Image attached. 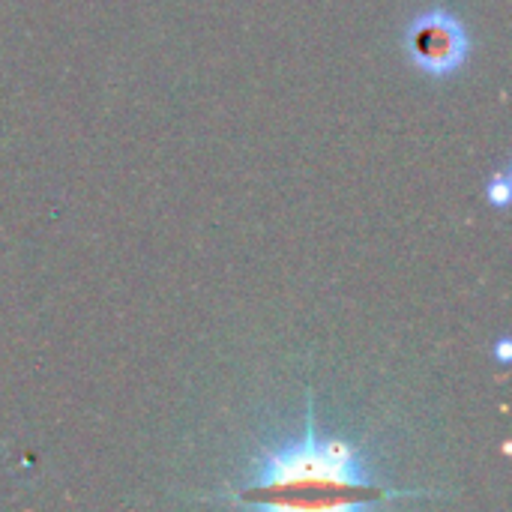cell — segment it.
Wrapping results in <instances>:
<instances>
[{
	"label": "cell",
	"instance_id": "1",
	"mask_svg": "<svg viewBox=\"0 0 512 512\" xmlns=\"http://www.w3.org/2000/svg\"><path fill=\"white\" fill-rule=\"evenodd\" d=\"M339 492H366L378 495L363 450L342 438H321L312 396H309V417H306V435L300 441H291L279 450H264L252 480L246 483L243 501H255L264 507H354L351 498H342Z\"/></svg>",
	"mask_w": 512,
	"mask_h": 512
},
{
	"label": "cell",
	"instance_id": "3",
	"mask_svg": "<svg viewBox=\"0 0 512 512\" xmlns=\"http://www.w3.org/2000/svg\"><path fill=\"white\" fill-rule=\"evenodd\" d=\"M510 177H507V171L504 174H495L492 180H489V186H486V198H489V204H495V207H507L510 204Z\"/></svg>",
	"mask_w": 512,
	"mask_h": 512
},
{
	"label": "cell",
	"instance_id": "2",
	"mask_svg": "<svg viewBox=\"0 0 512 512\" xmlns=\"http://www.w3.org/2000/svg\"><path fill=\"white\" fill-rule=\"evenodd\" d=\"M405 51L417 69L432 78H447L468 63V27L447 9L420 12L405 30Z\"/></svg>",
	"mask_w": 512,
	"mask_h": 512
},
{
	"label": "cell",
	"instance_id": "4",
	"mask_svg": "<svg viewBox=\"0 0 512 512\" xmlns=\"http://www.w3.org/2000/svg\"><path fill=\"white\" fill-rule=\"evenodd\" d=\"M510 357H512V345H510V339H501V342H498V345H495V360H498V363H504V366H507V363H510Z\"/></svg>",
	"mask_w": 512,
	"mask_h": 512
}]
</instances>
